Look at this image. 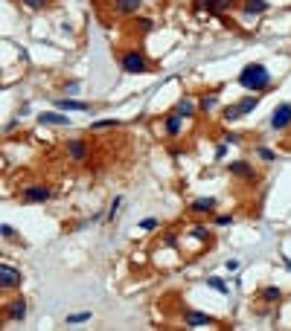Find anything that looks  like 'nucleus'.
I'll return each instance as SVG.
<instances>
[{
    "label": "nucleus",
    "instance_id": "nucleus-1",
    "mask_svg": "<svg viewBox=\"0 0 291 331\" xmlns=\"http://www.w3.org/2000/svg\"><path fill=\"white\" fill-rule=\"evenodd\" d=\"M239 84L245 90H251V93H259V90H265L271 84V73H268L265 64H248L239 73Z\"/></svg>",
    "mask_w": 291,
    "mask_h": 331
},
{
    "label": "nucleus",
    "instance_id": "nucleus-2",
    "mask_svg": "<svg viewBox=\"0 0 291 331\" xmlns=\"http://www.w3.org/2000/svg\"><path fill=\"white\" fill-rule=\"evenodd\" d=\"M120 67L122 73H128V76H140V73H149V61H146V55L140 50H128L120 55Z\"/></svg>",
    "mask_w": 291,
    "mask_h": 331
},
{
    "label": "nucleus",
    "instance_id": "nucleus-3",
    "mask_svg": "<svg viewBox=\"0 0 291 331\" xmlns=\"http://www.w3.org/2000/svg\"><path fill=\"white\" fill-rule=\"evenodd\" d=\"M268 125L274 128V131H286L291 125V102H283V105H277L271 119H268Z\"/></svg>",
    "mask_w": 291,
    "mask_h": 331
},
{
    "label": "nucleus",
    "instance_id": "nucleus-4",
    "mask_svg": "<svg viewBox=\"0 0 291 331\" xmlns=\"http://www.w3.org/2000/svg\"><path fill=\"white\" fill-rule=\"evenodd\" d=\"M64 149H67V154L73 157V163H85V160H87V143H85V140L73 137V140L64 143Z\"/></svg>",
    "mask_w": 291,
    "mask_h": 331
},
{
    "label": "nucleus",
    "instance_id": "nucleus-5",
    "mask_svg": "<svg viewBox=\"0 0 291 331\" xmlns=\"http://www.w3.org/2000/svg\"><path fill=\"white\" fill-rule=\"evenodd\" d=\"M227 171H230L233 177H242V180H254V177H257L254 166L245 163V160H233V163H227Z\"/></svg>",
    "mask_w": 291,
    "mask_h": 331
},
{
    "label": "nucleus",
    "instance_id": "nucleus-6",
    "mask_svg": "<svg viewBox=\"0 0 291 331\" xmlns=\"http://www.w3.org/2000/svg\"><path fill=\"white\" fill-rule=\"evenodd\" d=\"M20 270L17 267H9V265H3L0 267V285H3V291H9V288H17L20 285Z\"/></svg>",
    "mask_w": 291,
    "mask_h": 331
},
{
    "label": "nucleus",
    "instance_id": "nucleus-7",
    "mask_svg": "<svg viewBox=\"0 0 291 331\" xmlns=\"http://www.w3.org/2000/svg\"><path fill=\"white\" fill-rule=\"evenodd\" d=\"M210 323H213V317L207 314V311H187L184 314V326L187 329H204Z\"/></svg>",
    "mask_w": 291,
    "mask_h": 331
},
{
    "label": "nucleus",
    "instance_id": "nucleus-8",
    "mask_svg": "<svg viewBox=\"0 0 291 331\" xmlns=\"http://www.w3.org/2000/svg\"><path fill=\"white\" fill-rule=\"evenodd\" d=\"M23 200H29V203H44V200L50 198V189L47 186H23Z\"/></svg>",
    "mask_w": 291,
    "mask_h": 331
},
{
    "label": "nucleus",
    "instance_id": "nucleus-9",
    "mask_svg": "<svg viewBox=\"0 0 291 331\" xmlns=\"http://www.w3.org/2000/svg\"><path fill=\"white\" fill-rule=\"evenodd\" d=\"M163 128H166L169 137H178L181 128H184V116L178 114V111H175V114H166V116H163Z\"/></svg>",
    "mask_w": 291,
    "mask_h": 331
},
{
    "label": "nucleus",
    "instance_id": "nucleus-10",
    "mask_svg": "<svg viewBox=\"0 0 291 331\" xmlns=\"http://www.w3.org/2000/svg\"><path fill=\"white\" fill-rule=\"evenodd\" d=\"M268 9H271L268 0H242V12H245V15H262V12H268Z\"/></svg>",
    "mask_w": 291,
    "mask_h": 331
},
{
    "label": "nucleus",
    "instance_id": "nucleus-11",
    "mask_svg": "<svg viewBox=\"0 0 291 331\" xmlns=\"http://www.w3.org/2000/svg\"><path fill=\"white\" fill-rule=\"evenodd\" d=\"M55 108H61V111H82V114H90V105H87V102H76V99H64V96H61V99H55Z\"/></svg>",
    "mask_w": 291,
    "mask_h": 331
},
{
    "label": "nucleus",
    "instance_id": "nucleus-12",
    "mask_svg": "<svg viewBox=\"0 0 291 331\" xmlns=\"http://www.w3.org/2000/svg\"><path fill=\"white\" fill-rule=\"evenodd\" d=\"M23 317H26V302H23V299L9 302V308H6V320H23Z\"/></svg>",
    "mask_w": 291,
    "mask_h": 331
},
{
    "label": "nucleus",
    "instance_id": "nucleus-13",
    "mask_svg": "<svg viewBox=\"0 0 291 331\" xmlns=\"http://www.w3.org/2000/svg\"><path fill=\"white\" fill-rule=\"evenodd\" d=\"M38 122H41V125H70V116H61V114H55V111H47V114L38 116Z\"/></svg>",
    "mask_w": 291,
    "mask_h": 331
},
{
    "label": "nucleus",
    "instance_id": "nucleus-14",
    "mask_svg": "<svg viewBox=\"0 0 291 331\" xmlns=\"http://www.w3.org/2000/svg\"><path fill=\"white\" fill-rule=\"evenodd\" d=\"M189 209H192V212H198V215H201V212H213V209H216V198H198V200H192V203H189Z\"/></svg>",
    "mask_w": 291,
    "mask_h": 331
},
{
    "label": "nucleus",
    "instance_id": "nucleus-15",
    "mask_svg": "<svg viewBox=\"0 0 291 331\" xmlns=\"http://www.w3.org/2000/svg\"><path fill=\"white\" fill-rule=\"evenodd\" d=\"M140 3H143V0H114V9L122 12V15H134L140 9Z\"/></svg>",
    "mask_w": 291,
    "mask_h": 331
},
{
    "label": "nucleus",
    "instance_id": "nucleus-16",
    "mask_svg": "<svg viewBox=\"0 0 291 331\" xmlns=\"http://www.w3.org/2000/svg\"><path fill=\"white\" fill-rule=\"evenodd\" d=\"M239 0H207V9L210 12H216V15H222V12H227V9H233Z\"/></svg>",
    "mask_w": 291,
    "mask_h": 331
},
{
    "label": "nucleus",
    "instance_id": "nucleus-17",
    "mask_svg": "<svg viewBox=\"0 0 291 331\" xmlns=\"http://www.w3.org/2000/svg\"><path fill=\"white\" fill-rule=\"evenodd\" d=\"M175 111H178V114L184 116V119H189V116H195V111H198V105H195L192 99H181L178 105H175Z\"/></svg>",
    "mask_w": 291,
    "mask_h": 331
},
{
    "label": "nucleus",
    "instance_id": "nucleus-18",
    "mask_svg": "<svg viewBox=\"0 0 291 331\" xmlns=\"http://www.w3.org/2000/svg\"><path fill=\"white\" fill-rule=\"evenodd\" d=\"M280 297H283V291H280L277 285H268V288L259 291V299H262V302H277Z\"/></svg>",
    "mask_w": 291,
    "mask_h": 331
},
{
    "label": "nucleus",
    "instance_id": "nucleus-19",
    "mask_svg": "<svg viewBox=\"0 0 291 331\" xmlns=\"http://www.w3.org/2000/svg\"><path fill=\"white\" fill-rule=\"evenodd\" d=\"M239 105V111H242V116H248L251 111H257V105H259V96H245L242 102H236Z\"/></svg>",
    "mask_w": 291,
    "mask_h": 331
},
{
    "label": "nucleus",
    "instance_id": "nucleus-20",
    "mask_svg": "<svg viewBox=\"0 0 291 331\" xmlns=\"http://www.w3.org/2000/svg\"><path fill=\"white\" fill-rule=\"evenodd\" d=\"M207 285H210L213 291H219V294H224V297L230 294V285H227L224 279H219V276H210V279H207Z\"/></svg>",
    "mask_w": 291,
    "mask_h": 331
},
{
    "label": "nucleus",
    "instance_id": "nucleus-21",
    "mask_svg": "<svg viewBox=\"0 0 291 331\" xmlns=\"http://www.w3.org/2000/svg\"><path fill=\"white\" fill-rule=\"evenodd\" d=\"M90 320V311H79V314H67L64 317V323L67 326H76V323H87Z\"/></svg>",
    "mask_w": 291,
    "mask_h": 331
},
{
    "label": "nucleus",
    "instance_id": "nucleus-22",
    "mask_svg": "<svg viewBox=\"0 0 291 331\" xmlns=\"http://www.w3.org/2000/svg\"><path fill=\"white\" fill-rule=\"evenodd\" d=\"M257 154L262 157V160H268V163H277V160H280V154H277L274 149H265V146H259Z\"/></svg>",
    "mask_w": 291,
    "mask_h": 331
},
{
    "label": "nucleus",
    "instance_id": "nucleus-23",
    "mask_svg": "<svg viewBox=\"0 0 291 331\" xmlns=\"http://www.w3.org/2000/svg\"><path fill=\"white\" fill-rule=\"evenodd\" d=\"M224 119H227V122H236V119H242L239 105H227V108H224Z\"/></svg>",
    "mask_w": 291,
    "mask_h": 331
},
{
    "label": "nucleus",
    "instance_id": "nucleus-24",
    "mask_svg": "<svg viewBox=\"0 0 291 331\" xmlns=\"http://www.w3.org/2000/svg\"><path fill=\"white\" fill-rule=\"evenodd\" d=\"M189 235H192V238H198V241H207V238H210V230L201 227V224H195V227L189 230Z\"/></svg>",
    "mask_w": 291,
    "mask_h": 331
},
{
    "label": "nucleus",
    "instance_id": "nucleus-25",
    "mask_svg": "<svg viewBox=\"0 0 291 331\" xmlns=\"http://www.w3.org/2000/svg\"><path fill=\"white\" fill-rule=\"evenodd\" d=\"M117 125H120L117 119H99V122H93V125H90V131H102V128H117Z\"/></svg>",
    "mask_w": 291,
    "mask_h": 331
},
{
    "label": "nucleus",
    "instance_id": "nucleus-26",
    "mask_svg": "<svg viewBox=\"0 0 291 331\" xmlns=\"http://www.w3.org/2000/svg\"><path fill=\"white\" fill-rule=\"evenodd\" d=\"M216 105H219V96H216V93H210V96H204V99H201V105H198V108H204V111H213Z\"/></svg>",
    "mask_w": 291,
    "mask_h": 331
},
{
    "label": "nucleus",
    "instance_id": "nucleus-27",
    "mask_svg": "<svg viewBox=\"0 0 291 331\" xmlns=\"http://www.w3.org/2000/svg\"><path fill=\"white\" fill-rule=\"evenodd\" d=\"M137 29H140L143 35L152 32V29H154V20H152V17H140V20H137Z\"/></svg>",
    "mask_w": 291,
    "mask_h": 331
},
{
    "label": "nucleus",
    "instance_id": "nucleus-28",
    "mask_svg": "<svg viewBox=\"0 0 291 331\" xmlns=\"http://www.w3.org/2000/svg\"><path fill=\"white\" fill-rule=\"evenodd\" d=\"M122 206V198H114V203H111V209H108V221H114L117 218V209Z\"/></svg>",
    "mask_w": 291,
    "mask_h": 331
},
{
    "label": "nucleus",
    "instance_id": "nucleus-29",
    "mask_svg": "<svg viewBox=\"0 0 291 331\" xmlns=\"http://www.w3.org/2000/svg\"><path fill=\"white\" fill-rule=\"evenodd\" d=\"M23 6H26V9H35V12H38V9H44V6H47V0H23Z\"/></svg>",
    "mask_w": 291,
    "mask_h": 331
},
{
    "label": "nucleus",
    "instance_id": "nucleus-30",
    "mask_svg": "<svg viewBox=\"0 0 291 331\" xmlns=\"http://www.w3.org/2000/svg\"><path fill=\"white\" fill-rule=\"evenodd\" d=\"M79 87H82L79 82H67V84H64V96H73V93H79Z\"/></svg>",
    "mask_w": 291,
    "mask_h": 331
},
{
    "label": "nucleus",
    "instance_id": "nucleus-31",
    "mask_svg": "<svg viewBox=\"0 0 291 331\" xmlns=\"http://www.w3.org/2000/svg\"><path fill=\"white\" fill-rule=\"evenodd\" d=\"M140 227H143V230H157V218H143Z\"/></svg>",
    "mask_w": 291,
    "mask_h": 331
},
{
    "label": "nucleus",
    "instance_id": "nucleus-32",
    "mask_svg": "<svg viewBox=\"0 0 291 331\" xmlns=\"http://www.w3.org/2000/svg\"><path fill=\"white\" fill-rule=\"evenodd\" d=\"M222 140L227 143V146H236V143H239V134H230V131H227V134L222 137Z\"/></svg>",
    "mask_w": 291,
    "mask_h": 331
},
{
    "label": "nucleus",
    "instance_id": "nucleus-33",
    "mask_svg": "<svg viewBox=\"0 0 291 331\" xmlns=\"http://www.w3.org/2000/svg\"><path fill=\"white\" fill-rule=\"evenodd\" d=\"M216 224H219V227H230V224H233V215H219Z\"/></svg>",
    "mask_w": 291,
    "mask_h": 331
},
{
    "label": "nucleus",
    "instance_id": "nucleus-34",
    "mask_svg": "<svg viewBox=\"0 0 291 331\" xmlns=\"http://www.w3.org/2000/svg\"><path fill=\"white\" fill-rule=\"evenodd\" d=\"M0 232H3V238H15V235H17L15 227H9V224H3V230H0Z\"/></svg>",
    "mask_w": 291,
    "mask_h": 331
},
{
    "label": "nucleus",
    "instance_id": "nucleus-35",
    "mask_svg": "<svg viewBox=\"0 0 291 331\" xmlns=\"http://www.w3.org/2000/svg\"><path fill=\"white\" fill-rule=\"evenodd\" d=\"M224 154H227V143H222V146H219V149H216V160H222Z\"/></svg>",
    "mask_w": 291,
    "mask_h": 331
},
{
    "label": "nucleus",
    "instance_id": "nucleus-36",
    "mask_svg": "<svg viewBox=\"0 0 291 331\" xmlns=\"http://www.w3.org/2000/svg\"><path fill=\"white\" fill-rule=\"evenodd\" d=\"M286 267H289V270H291V262H289V259H286Z\"/></svg>",
    "mask_w": 291,
    "mask_h": 331
}]
</instances>
